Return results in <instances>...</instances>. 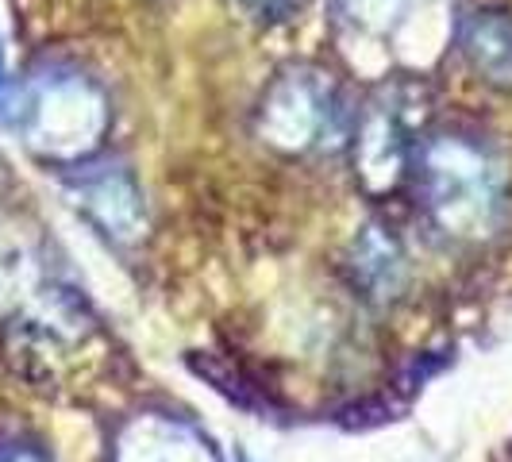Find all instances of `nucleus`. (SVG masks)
Masks as SVG:
<instances>
[{"instance_id":"nucleus-9","label":"nucleus","mask_w":512,"mask_h":462,"mask_svg":"<svg viewBox=\"0 0 512 462\" xmlns=\"http://www.w3.org/2000/svg\"><path fill=\"white\" fill-rule=\"evenodd\" d=\"M405 12H409V0H343V16L366 35L397 31Z\"/></svg>"},{"instance_id":"nucleus-10","label":"nucleus","mask_w":512,"mask_h":462,"mask_svg":"<svg viewBox=\"0 0 512 462\" xmlns=\"http://www.w3.org/2000/svg\"><path fill=\"white\" fill-rule=\"evenodd\" d=\"M251 20H262V24H278V20H289L293 12H301L308 0H235Z\"/></svg>"},{"instance_id":"nucleus-7","label":"nucleus","mask_w":512,"mask_h":462,"mask_svg":"<svg viewBox=\"0 0 512 462\" xmlns=\"http://www.w3.org/2000/svg\"><path fill=\"white\" fill-rule=\"evenodd\" d=\"M347 270H351V282L362 297L370 301H393L405 278H409V258L405 247L385 224H366V228L351 239V255H347Z\"/></svg>"},{"instance_id":"nucleus-11","label":"nucleus","mask_w":512,"mask_h":462,"mask_svg":"<svg viewBox=\"0 0 512 462\" xmlns=\"http://www.w3.org/2000/svg\"><path fill=\"white\" fill-rule=\"evenodd\" d=\"M0 462H51L43 451L27 447V443H0Z\"/></svg>"},{"instance_id":"nucleus-3","label":"nucleus","mask_w":512,"mask_h":462,"mask_svg":"<svg viewBox=\"0 0 512 462\" xmlns=\"http://www.w3.org/2000/svg\"><path fill=\"white\" fill-rule=\"evenodd\" d=\"M355 112L343 85L324 66H289L274 77L255 108V135L278 154L308 158L351 143Z\"/></svg>"},{"instance_id":"nucleus-5","label":"nucleus","mask_w":512,"mask_h":462,"mask_svg":"<svg viewBox=\"0 0 512 462\" xmlns=\"http://www.w3.org/2000/svg\"><path fill=\"white\" fill-rule=\"evenodd\" d=\"M70 201L108 243L131 247L147 235L143 189L124 166H70Z\"/></svg>"},{"instance_id":"nucleus-6","label":"nucleus","mask_w":512,"mask_h":462,"mask_svg":"<svg viewBox=\"0 0 512 462\" xmlns=\"http://www.w3.org/2000/svg\"><path fill=\"white\" fill-rule=\"evenodd\" d=\"M112 462H220V455L185 416L135 412L112 439Z\"/></svg>"},{"instance_id":"nucleus-4","label":"nucleus","mask_w":512,"mask_h":462,"mask_svg":"<svg viewBox=\"0 0 512 462\" xmlns=\"http://www.w3.org/2000/svg\"><path fill=\"white\" fill-rule=\"evenodd\" d=\"M432 116V93L424 81L397 77L355 112L351 128V166L355 178L370 197L397 193L412 174L416 151L428 135Z\"/></svg>"},{"instance_id":"nucleus-8","label":"nucleus","mask_w":512,"mask_h":462,"mask_svg":"<svg viewBox=\"0 0 512 462\" xmlns=\"http://www.w3.org/2000/svg\"><path fill=\"white\" fill-rule=\"evenodd\" d=\"M459 51L486 85L512 89V16L497 8H474L459 20Z\"/></svg>"},{"instance_id":"nucleus-1","label":"nucleus","mask_w":512,"mask_h":462,"mask_svg":"<svg viewBox=\"0 0 512 462\" xmlns=\"http://www.w3.org/2000/svg\"><path fill=\"white\" fill-rule=\"evenodd\" d=\"M409 181L424 220L451 243H486L509 212V174L478 131H428Z\"/></svg>"},{"instance_id":"nucleus-2","label":"nucleus","mask_w":512,"mask_h":462,"mask_svg":"<svg viewBox=\"0 0 512 462\" xmlns=\"http://www.w3.org/2000/svg\"><path fill=\"white\" fill-rule=\"evenodd\" d=\"M0 112L20 131L27 151L66 170L89 162L112 128V104L104 89L70 66L27 77L12 97H4Z\"/></svg>"}]
</instances>
